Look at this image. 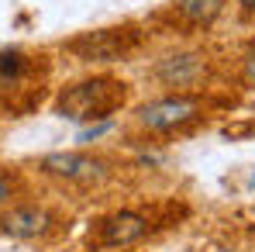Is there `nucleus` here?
<instances>
[{"label":"nucleus","mask_w":255,"mask_h":252,"mask_svg":"<svg viewBox=\"0 0 255 252\" xmlns=\"http://www.w3.org/2000/svg\"><path fill=\"white\" fill-rule=\"evenodd\" d=\"M28 194H31V176L24 173V166L0 163V211L10 208L21 197H28Z\"/></svg>","instance_id":"11"},{"label":"nucleus","mask_w":255,"mask_h":252,"mask_svg":"<svg viewBox=\"0 0 255 252\" xmlns=\"http://www.w3.org/2000/svg\"><path fill=\"white\" fill-rule=\"evenodd\" d=\"M224 83H235L242 93L255 90V38L235 52V59H224Z\"/></svg>","instance_id":"10"},{"label":"nucleus","mask_w":255,"mask_h":252,"mask_svg":"<svg viewBox=\"0 0 255 252\" xmlns=\"http://www.w3.org/2000/svg\"><path fill=\"white\" fill-rule=\"evenodd\" d=\"M231 93H148L128 107L125 138L131 145H169L190 138L221 114L231 111Z\"/></svg>","instance_id":"1"},{"label":"nucleus","mask_w":255,"mask_h":252,"mask_svg":"<svg viewBox=\"0 0 255 252\" xmlns=\"http://www.w3.org/2000/svg\"><path fill=\"white\" fill-rule=\"evenodd\" d=\"M69 232V211L45 201V197H21L0 211V235L10 242H55Z\"/></svg>","instance_id":"8"},{"label":"nucleus","mask_w":255,"mask_h":252,"mask_svg":"<svg viewBox=\"0 0 255 252\" xmlns=\"http://www.w3.org/2000/svg\"><path fill=\"white\" fill-rule=\"evenodd\" d=\"M186 214V204L152 201V204H121L97 214L86 228V249L97 252H131L152 242L159 232L172 228Z\"/></svg>","instance_id":"5"},{"label":"nucleus","mask_w":255,"mask_h":252,"mask_svg":"<svg viewBox=\"0 0 255 252\" xmlns=\"http://www.w3.org/2000/svg\"><path fill=\"white\" fill-rule=\"evenodd\" d=\"M148 45H152L148 21H118V24L76 31L55 45V52L83 69H114L138 59Z\"/></svg>","instance_id":"6"},{"label":"nucleus","mask_w":255,"mask_h":252,"mask_svg":"<svg viewBox=\"0 0 255 252\" xmlns=\"http://www.w3.org/2000/svg\"><path fill=\"white\" fill-rule=\"evenodd\" d=\"M131 104H134V83L118 76L114 69H86L80 76L66 80L62 86H55V93L48 100L52 114L80 128L114 121Z\"/></svg>","instance_id":"3"},{"label":"nucleus","mask_w":255,"mask_h":252,"mask_svg":"<svg viewBox=\"0 0 255 252\" xmlns=\"http://www.w3.org/2000/svg\"><path fill=\"white\" fill-rule=\"evenodd\" d=\"M231 0H166L148 14V28L169 38H204L221 24Z\"/></svg>","instance_id":"9"},{"label":"nucleus","mask_w":255,"mask_h":252,"mask_svg":"<svg viewBox=\"0 0 255 252\" xmlns=\"http://www.w3.org/2000/svg\"><path fill=\"white\" fill-rule=\"evenodd\" d=\"M55 59L48 48L3 45L0 48V114L17 118L35 111L52 86Z\"/></svg>","instance_id":"7"},{"label":"nucleus","mask_w":255,"mask_h":252,"mask_svg":"<svg viewBox=\"0 0 255 252\" xmlns=\"http://www.w3.org/2000/svg\"><path fill=\"white\" fill-rule=\"evenodd\" d=\"M238 24H255V0H231Z\"/></svg>","instance_id":"12"},{"label":"nucleus","mask_w":255,"mask_h":252,"mask_svg":"<svg viewBox=\"0 0 255 252\" xmlns=\"http://www.w3.org/2000/svg\"><path fill=\"white\" fill-rule=\"evenodd\" d=\"M152 93H211L224 83V59L200 38H172L141 69Z\"/></svg>","instance_id":"2"},{"label":"nucleus","mask_w":255,"mask_h":252,"mask_svg":"<svg viewBox=\"0 0 255 252\" xmlns=\"http://www.w3.org/2000/svg\"><path fill=\"white\" fill-rule=\"evenodd\" d=\"M24 173L35 176L38 183L55 187L59 194H97V190H107L114 180H121L125 156L111 149H93V145L55 149L28 159Z\"/></svg>","instance_id":"4"}]
</instances>
